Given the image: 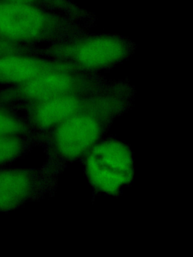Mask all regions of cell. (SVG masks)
Listing matches in <instances>:
<instances>
[{
	"instance_id": "obj_7",
	"label": "cell",
	"mask_w": 193,
	"mask_h": 257,
	"mask_svg": "<svg viewBox=\"0 0 193 257\" xmlns=\"http://www.w3.org/2000/svg\"><path fill=\"white\" fill-rule=\"evenodd\" d=\"M118 82L114 81L108 88L96 92L66 94L31 103L18 109V112H24L21 115L32 133H39L95 104L113 89Z\"/></svg>"
},
{
	"instance_id": "obj_5",
	"label": "cell",
	"mask_w": 193,
	"mask_h": 257,
	"mask_svg": "<svg viewBox=\"0 0 193 257\" xmlns=\"http://www.w3.org/2000/svg\"><path fill=\"white\" fill-rule=\"evenodd\" d=\"M81 160L87 180L96 193L117 195L134 178L132 151L117 140H101Z\"/></svg>"
},
{
	"instance_id": "obj_1",
	"label": "cell",
	"mask_w": 193,
	"mask_h": 257,
	"mask_svg": "<svg viewBox=\"0 0 193 257\" xmlns=\"http://www.w3.org/2000/svg\"><path fill=\"white\" fill-rule=\"evenodd\" d=\"M135 91L131 84L119 81L99 101L60 124L34 133L38 147L44 150L46 160L42 168L53 180L68 165L81 160L84 155L107 135L113 121L128 112Z\"/></svg>"
},
{
	"instance_id": "obj_12",
	"label": "cell",
	"mask_w": 193,
	"mask_h": 257,
	"mask_svg": "<svg viewBox=\"0 0 193 257\" xmlns=\"http://www.w3.org/2000/svg\"><path fill=\"white\" fill-rule=\"evenodd\" d=\"M39 46L15 44L0 34V57L12 55H31L39 57Z\"/></svg>"
},
{
	"instance_id": "obj_8",
	"label": "cell",
	"mask_w": 193,
	"mask_h": 257,
	"mask_svg": "<svg viewBox=\"0 0 193 257\" xmlns=\"http://www.w3.org/2000/svg\"><path fill=\"white\" fill-rule=\"evenodd\" d=\"M66 70L75 69L66 63L36 55L0 57V84L10 86L18 85L45 73Z\"/></svg>"
},
{
	"instance_id": "obj_9",
	"label": "cell",
	"mask_w": 193,
	"mask_h": 257,
	"mask_svg": "<svg viewBox=\"0 0 193 257\" xmlns=\"http://www.w3.org/2000/svg\"><path fill=\"white\" fill-rule=\"evenodd\" d=\"M38 147L34 134L0 136V168L8 166Z\"/></svg>"
},
{
	"instance_id": "obj_11",
	"label": "cell",
	"mask_w": 193,
	"mask_h": 257,
	"mask_svg": "<svg viewBox=\"0 0 193 257\" xmlns=\"http://www.w3.org/2000/svg\"><path fill=\"white\" fill-rule=\"evenodd\" d=\"M33 134L19 112L0 103V136Z\"/></svg>"
},
{
	"instance_id": "obj_6",
	"label": "cell",
	"mask_w": 193,
	"mask_h": 257,
	"mask_svg": "<svg viewBox=\"0 0 193 257\" xmlns=\"http://www.w3.org/2000/svg\"><path fill=\"white\" fill-rule=\"evenodd\" d=\"M57 181L42 167L33 168H0V212H9L28 203L53 196Z\"/></svg>"
},
{
	"instance_id": "obj_3",
	"label": "cell",
	"mask_w": 193,
	"mask_h": 257,
	"mask_svg": "<svg viewBox=\"0 0 193 257\" xmlns=\"http://www.w3.org/2000/svg\"><path fill=\"white\" fill-rule=\"evenodd\" d=\"M135 49L126 37L81 33L39 47V57L66 63L78 71L98 73L128 59Z\"/></svg>"
},
{
	"instance_id": "obj_2",
	"label": "cell",
	"mask_w": 193,
	"mask_h": 257,
	"mask_svg": "<svg viewBox=\"0 0 193 257\" xmlns=\"http://www.w3.org/2000/svg\"><path fill=\"white\" fill-rule=\"evenodd\" d=\"M87 25L57 12L0 0V34L15 44H51L86 32Z\"/></svg>"
},
{
	"instance_id": "obj_10",
	"label": "cell",
	"mask_w": 193,
	"mask_h": 257,
	"mask_svg": "<svg viewBox=\"0 0 193 257\" xmlns=\"http://www.w3.org/2000/svg\"><path fill=\"white\" fill-rule=\"evenodd\" d=\"M14 4L34 6L45 10L57 12L90 25L93 17L89 12L83 10L70 0H4Z\"/></svg>"
},
{
	"instance_id": "obj_4",
	"label": "cell",
	"mask_w": 193,
	"mask_h": 257,
	"mask_svg": "<svg viewBox=\"0 0 193 257\" xmlns=\"http://www.w3.org/2000/svg\"><path fill=\"white\" fill-rule=\"evenodd\" d=\"M113 82L98 73L75 70L50 72L28 82L0 90V103L18 112L27 105L53 97L102 91Z\"/></svg>"
}]
</instances>
